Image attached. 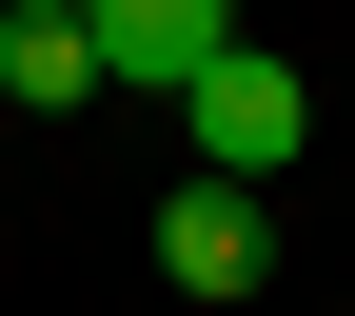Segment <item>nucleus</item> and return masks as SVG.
Segmentation results:
<instances>
[{"label":"nucleus","instance_id":"1","mask_svg":"<svg viewBox=\"0 0 355 316\" xmlns=\"http://www.w3.org/2000/svg\"><path fill=\"white\" fill-rule=\"evenodd\" d=\"M178 139H198V178H237V198H257V178H296V139H316V79L237 40V60L178 79Z\"/></svg>","mask_w":355,"mask_h":316},{"label":"nucleus","instance_id":"2","mask_svg":"<svg viewBox=\"0 0 355 316\" xmlns=\"http://www.w3.org/2000/svg\"><path fill=\"white\" fill-rule=\"evenodd\" d=\"M158 277L237 316L257 277H277V198H237V178H178V198H158Z\"/></svg>","mask_w":355,"mask_h":316},{"label":"nucleus","instance_id":"3","mask_svg":"<svg viewBox=\"0 0 355 316\" xmlns=\"http://www.w3.org/2000/svg\"><path fill=\"white\" fill-rule=\"evenodd\" d=\"M79 40H99V79H198V60H237V0H79Z\"/></svg>","mask_w":355,"mask_h":316},{"label":"nucleus","instance_id":"4","mask_svg":"<svg viewBox=\"0 0 355 316\" xmlns=\"http://www.w3.org/2000/svg\"><path fill=\"white\" fill-rule=\"evenodd\" d=\"M0 99H20V119H79V99H99V40H79V0H20V20H0Z\"/></svg>","mask_w":355,"mask_h":316},{"label":"nucleus","instance_id":"5","mask_svg":"<svg viewBox=\"0 0 355 316\" xmlns=\"http://www.w3.org/2000/svg\"><path fill=\"white\" fill-rule=\"evenodd\" d=\"M0 20H20V0H0Z\"/></svg>","mask_w":355,"mask_h":316}]
</instances>
